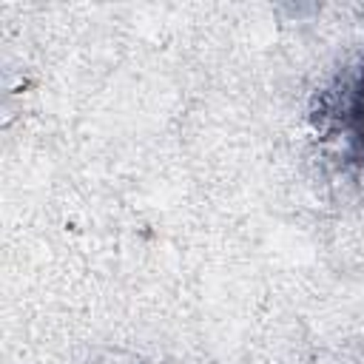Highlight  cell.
Listing matches in <instances>:
<instances>
[{
	"mask_svg": "<svg viewBox=\"0 0 364 364\" xmlns=\"http://www.w3.org/2000/svg\"><path fill=\"white\" fill-rule=\"evenodd\" d=\"M341 128H344L350 145L364 159V68L350 82L347 102H344V111H341Z\"/></svg>",
	"mask_w": 364,
	"mask_h": 364,
	"instance_id": "cell-1",
	"label": "cell"
}]
</instances>
